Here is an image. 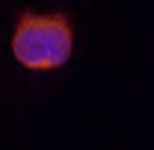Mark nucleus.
I'll return each mask as SVG.
<instances>
[{"label": "nucleus", "instance_id": "nucleus-1", "mask_svg": "<svg viewBox=\"0 0 154 150\" xmlns=\"http://www.w3.org/2000/svg\"><path fill=\"white\" fill-rule=\"evenodd\" d=\"M73 34L63 14L24 12L12 36V51L28 69H55L71 55Z\"/></svg>", "mask_w": 154, "mask_h": 150}]
</instances>
